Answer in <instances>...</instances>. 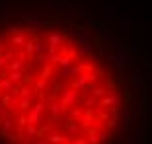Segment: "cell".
<instances>
[{"label":"cell","mask_w":152,"mask_h":144,"mask_svg":"<svg viewBox=\"0 0 152 144\" xmlns=\"http://www.w3.org/2000/svg\"><path fill=\"white\" fill-rule=\"evenodd\" d=\"M0 144H152V60L94 0H0Z\"/></svg>","instance_id":"obj_1"}]
</instances>
